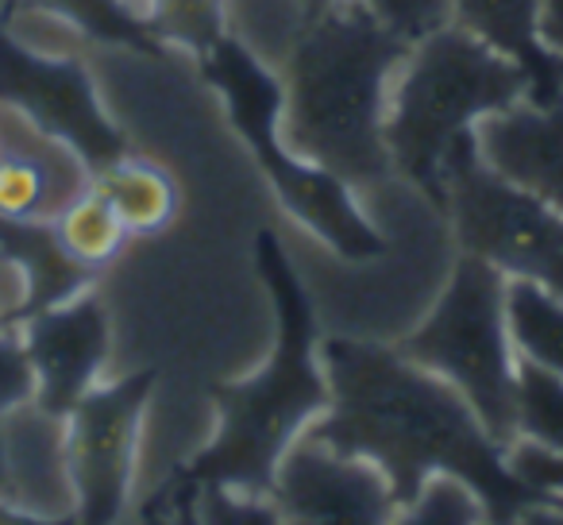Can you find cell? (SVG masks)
<instances>
[{
    "mask_svg": "<svg viewBox=\"0 0 563 525\" xmlns=\"http://www.w3.org/2000/svg\"><path fill=\"white\" fill-rule=\"evenodd\" d=\"M321 360L332 406L306 437L375 463L398 506L432 475L463 479L483 502L486 525H506L532 502L552 499L509 468V448L486 433L455 386L409 363L394 344L332 337L321 344Z\"/></svg>",
    "mask_w": 563,
    "mask_h": 525,
    "instance_id": "1",
    "label": "cell"
},
{
    "mask_svg": "<svg viewBox=\"0 0 563 525\" xmlns=\"http://www.w3.org/2000/svg\"><path fill=\"white\" fill-rule=\"evenodd\" d=\"M413 43L360 0L309 4L282 63V143L367 189L394 171L386 155L390 89Z\"/></svg>",
    "mask_w": 563,
    "mask_h": 525,
    "instance_id": "2",
    "label": "cell"
},
{
    "mask_svg": "<svg viewBox=\"0 0 563 525\" xmlns=\"http://www.w3.org/2000/svg\"><path fill=\"white\" fill-rule=\"evenodd\" d=\"M255 271L274 302V348L247 379L212 386L217 433L181 463L189 483H217L247 494H271L282 456L332 406L329 371L317 344L309 294L274 232L255 236Z\"/></svg>",
    "mask_w": 563,
    "mask_h": 525,
    "instance_id": "3",
    "label": "cell"
},
{
    "mask_svg": "<svg viewBox=\"0 0 563 525\" xmlns=\"http://www.w3.org/2000/svg\"><path fill=\"white\" fill-rule=\"evenodd\" d=\"M529 97V74L455 24L417 40L386 109V155L398 174L444 205V163L494 112Z\"/></svg>",
    "mask_w": 563,
    "mask_h": 525,
    "instance_id": "4",
    "label": "cell"
},
{
    "mask_svg": "<svg viewBox=\"0 0 563 525\" xmlns=\"http://www.w3.org/2000/svg\"><path fill=\"white\" fill-rule=\"evenodd\" d=\"M201 74L224 101L240 140L266 171L282 209L301 228L324 240L344 263H371L386 255V236L367 220L344 178L317 163H306L282 143V78L258 51L228 32L201 58Z\"/></svg>",
    "mask_w": 563,
    "mask_h": 525,
    "instance_id": "5",
    "label": "cell"
},
{
    "mask_svg": "<svg viewBox=\"0 0 563 525\" xmlns=\"http://www.w3.org/2000/svg\"><path fill=\"white\" fill-rule=\"evenodd\" d=\"M506 283L490 263L460 255L432 314L394 348L455 386L486 433L509 448L517 440V348L506 325Z\"/></svg>",
    "mask_w": 563,
    "mask_h": 525,
    "instance_id": "6",
    "label": "cell"
},
{
    "mask_svg": "<svg viewBox=\"0 0 563 525\" xmlns=\"http://www.w3.org/2000/svg\"><path fill=\"white\" fill-rule=\"evenodd\" d=\"M444 209L452 212L463 255L490 263L498 275L537 283L563 298V212L517 182L501 178L475 135L444 163Z\"/></svg>",
    "mask_w": 563,
    "mask_h": 525,
    "instance_id": "7",
    "label": "cell"
},
{
    "mask_svg": "<svg viewBox=\"0 0 563 525\" xmlns=\"http://www.w3.org/2000/svg\"><path fill=\"white\" fill-rule=\"evenodd\" d=\"M155 379V368H143L117 383H97L66 414V475L78 525H117L124 514Z\"/></svg>",
    "mask_w": 563,
    "mask_h": 525,
    "instance_id": "8",
    "label": "cell"
},
{
    "mask_svg": "<svg viewBox=\"0 0 563 525\" xmlns=\"http://www.w3.org/2000/svg\"><path fill=\"white\" fill-rule=\"evenodd\" d=\"M0 105L24 112L43 132L66 140L89 171L128 155V140L104 112L81 55H43L16 43L0 24Z\"/></svg>",
    "mask_w": 563,
    "mask_h": 525,
    "instance_id": "9",
    "label": "cell"
},
{
    "mask_svg": "<svg viewBox=\"0 0 563 525\" xmlns=\"http://www.w3.org/2000/svg\"><path fill=\"white\" fill-rule=\"evenodd\" d=\"M271 499L282 525H390L394 491L375 463L332 452L313 437L282 456Z\"/></svg>",
    "mask_w": 563,
    "mask_h": 525,
    "instance_id": "10",
    "label": "cell"
},
{
    "mask_svg": "<svg viewBox=\"0 0 563 525\" xmlns=\"http://www.w3.org/2000/svg\"><path fill=\"white\" fill-rule=\"evenodd\" d=\"M35 368V406L63 417L101 383L109 363V309L93 291L16 325Z\"/></svg>",
    "mask_w": 563,
    "mask_h": 525,
    "instance_id": "11",
    "label": "cell"
},
{
    "mask_svg": "<svg viewBox=\"0 0 563 525\" xmlns=\"http://www.w3.org/2000/svg\"><path fill=\"white\" fill-rule=\"evenodd\" d=\"M89 186L93 171L70 143L0 105V220H55Z\"/></svg>",
    "mask_w": 563,
    "mask_h": 525,
    "instance_id": "12",
    "label": "cell"
},
{
    "mask_svg": "<svg viewBox=\"0 0 563 525\" xmlns=\"http://www.w3.org/2000/svg\"><path fill=\"white\" fill-rule=\"evenodd\" d=\"M475 143L501 178L563 212V101H517L486 117L475 128Z\"/></svg>",
    "mask_w": 563,
    "mask_h": 525,
    "instance_id": "13",
    "label": "cell"
},
{
    "mask_svg": "<svg viewBox=\"0 0 563 525\" xmlns=\"http://www.w3.org/2000/svg\"><path fill=\"white\" fill-rule=\"evenodd\" d=\"M452 24L483 40L498 55L514 58L529 74L532 105L563 101V63L548 55L537 40V12L540 0H448Z\"/></svg>",
    "mask_w": 563,
    "mask_h": 525,
    "instance_id": "14",
    "label": "cell"
},
{
    "mask_svg": "<svg viewBox=\"0 0 563 525\" xmlns=\"http://www.w3.org/2000/svg\"><path fill=\"white\" fill-rule=\"evenodd\" d=\"M0 255L12 259L24 275V302L0 321V329H16L27 317L78 298L97 278L66 255L51 220H0Z\"/></svg>",
    "mask_w": 563,
    "mask_h": 525,
    "instance_id": "15",
    "label": "cell"
},
{
    "mask_svg": "<svg viewBox=\"0 0 563 525\" xmlns=\"http://www.w3.org/2000/svg\"><path fill=\"white\" fill-rule=\"evenodd\" d=\"M93 189L112 205L128 236H158L178 217V182L166 166L140 155H120L93 174Z\"/></svg>",
    "mask_w": 563,
    "mask_h": 525,
    "instance_id": "16",
    "label": "cell"
},
{
    "mask_svg": "<svg viewBox=\"0 0 563 525\" xmlns=\"http://www.w3.org/2000/svg\"><path fill=\"white\" fill-rule=\"evenodd\" d=\"M506 325L517 360L563 379V298L537 283H506Z\"/></svg>",
    "mask_w": 563,
    "mask_h": 525,
    "instance_id": "17",
    "label": "cell"
},
{
    "mask_svg": "<svg viewBox=\"0 0 563 525\" xmlns=\"http://www.w3.org/2000/svg\"><path fill=\"white\" fill-rule=\"evenodd\" d=\"M35 9L63 20L70 32L86 43L104 47H132V51H158V40L143 17L140 0H27Z\"/></svg>",
    "mask_w": 563,
    "mask_h": 525,
    "instance_id": "18",
    "label": "cell"
},
{
    "mask_svg": "<svg viewBox=\"0 0 563 525\" xmlns=\"http://www.w3.org/2000/svg\"><path fill=\"white\" fill-rule=\"evenodd\" d=\"M51 225H55V236H58V243H63L66 255H70L78 267L93 271V275L109 267L128 243V228L120 225L112 205L104 201L93 186H89L81 197H74Z\"/></svg>",
    "mask_w": 563,
    "mask_h": 525,
    "instance_id": "19",
    "label": "cell"
},
{
    "mask_svg": "<svg viewBox=\"0 0 563 525\" xmlns=\"http://www.w3.org/2000/svg\"><path fill=\"white\" fill-rule=\"evenodd\" d=\"M140 9L158 43H174L197 58L232 32L228 0H140Z\"/></svg>",
    "mask_w": 563,
    "mask_h": 525,
    "instance_id": "20",
    "label": "cell"
},
{
    "mask_svg": "<svg viewBox=\"0 0 563 525\" xmlns=\"http://www.w3.org/2000/svg\"><path fill=\"white\" fill-rule=\"evenodd\" d=\"M517 440L544 452H563V379L517 360Z\"/></svg>",
    "mask_w": 563,
    "mask_h": 525,
    "instance_id": "21",
    "label": "cell"
},
{
    "mask_svg": "<svg viewBox=\"0 0 563 525\" xmlns=\"http://www.w3.org/2000/svg\"><path fill=\"white\" fill-rule=\"evenodd\" d=\"M390 525H486V510L463 479L432 475L413 499L394 510Z\"/></svg>",
    "mask_w": 563,
    "mask_h": 525,
    "instance_id": "22",
    "label": "cell"
},
{
    "mask_svg": "<svg viewBox=\"0 0 563 525\" xmlns=\"http://www.w3.org/2000/svg\"><path fill=\"white\" fill-rule=\"evenodd\" d=\"M197 486V517L201 525H282V514L271 494H247L217 483Z\"/></svg>",
    "mask_w": 563,
    "mask_h": 525,
    "instance_id": "23",
    "label": "cell"
},
{
    "mask_svg": "<svg viewBox=\"0 0 563 525\" xmlns=\"http://www.w3.org/2000/svg\"><path fill=\"white\" fill-rule=\"evenodd\" d=\"M317 4V0H309ZM383 20L386 28L401 35L406 43H417L424 35H432L437 28L452 24V9H448V0H360Z\"/></svg>",
    "mask_w": 563,
    "mask_h": 525,
    "instance_id": "24",
    "label": "cell"
},
{
    "mask_svg": "<svg viewBox=\"0 0 563 525\" xmlns=\"http://www.w3.org/2000/svg\"><path fill=\"white\" fill-rule=\"evenodd\" d=\"M35 402V368L20 329H0V422Z\"/></svg>",
    "mask_w": 563,
    "mask_h": 525,
    "instance_id": "25",
    "label": "cell"
},
{
    "mask_svg": "<svg viewBox=\"0 0 563 525\" xmlns=\"http://www.w3.org/2000/svg\"><path fill=\"white\" fill-rule=\"evenodd\" d=\"M509 468H514L532 491L563 499V452H544V448L514 440V445H509Z\"/></svg>",
    "mask_w": 563,
    "mask_h": 525,
    "instance_id": "26",
    "label": "cell"
},
{
    "mask_svg": "<svg viewBox=\"0 0 563 525\" xmlns=\"http://www.w3.org/2000/svg\"><path fill=\"white\" fill-rule=\"evenodd\" d=\"M537 40L548 55H555L563 63V0H540Z\"/></svg>",
    "mask_w": 563,
    "mask_h": 525,
    "instance_id": "27",
    "label": "cell"
},
{
    "mask_svg": "<svg viewBox=\"0 0 563 525\" xmlns=\"http://www.w3.org/2000/svg\"><path fill=\"white\" fill-rule=\"evenodd\" d=\"M174 525H201V517H197V486L189 483V479L174 475Z\"/></svg>",
    "mask_w": 563,
    "mask_h": 525,
    "instance_id": "28",
    "label": "cell"
},
{
    "mask_svg": "<svg viewBox=\"0 0 563 525\" xmlns=\"http://www.w3.org/2000/svg\"><path fill=\"white\" fill-rule=\"evenodd\" d=\"M506 525H563V499H544L525 506L517 517H509Z\"/></svg>",
    "mask_w": 563,
    "mask_h": 525,
    "instance_id": "29",
    "label": "cell"
},
{
    "mask_svg": "<svg viewBox=\"0 0 563 525\" xmlns=\"http://www.w3.org/2000/svg\"><path fill=\"white\" fill-rule=\"evenodd\" d=\"M0 525H78L74 517H40V514H27V510L12 506V502L0 499Z\"/></svg>",
    "mask_w": 563,
    "mask_h": 525,
    "instance_id": "30",
    "label": "cell"
},
{
    "mask_svg": "<svg viewBox=\"0 0 563 525\" xmlns=\"http://www.w3.org/2000/svg\"><path fill=\"white\" fill-rule=\"evenodd\" d=\"M170 494H174V479L163 486V491L155 494V499L143 506V525H174V502H170Z\"/></svg>",
    "mask_w": 563,
    "mask_h": 525,
    "instance_id": "31",
    "label": "cell"
},
{
    "mask_svg": "<svg viewBox=\"0 0 563 525\" xmlns=\"http://www.w3.org/2000/svg\"><path fill=\"white\" fill-rule=\"evenodd\" d=\"M0 499L16 506V491H12V471H9V433L0 422Z\"/></svg>",
    "mask_w": 563,
    "mask_h": 525,
    "instance_id": "32",
    "label": "cell"
}]
</instances>
